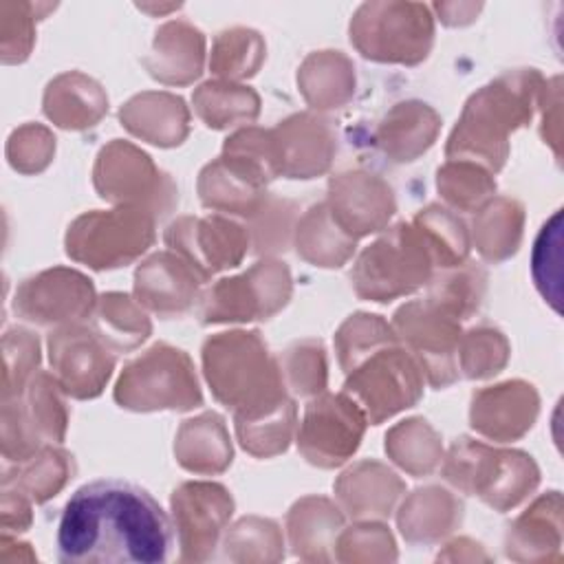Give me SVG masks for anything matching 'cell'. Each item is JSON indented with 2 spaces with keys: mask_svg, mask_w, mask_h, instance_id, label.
Returning <instances> with one entry per match:
<instances>
[{
  "mask_svg": "<svg viewBox=\"0 0 564 564\" xmlns=\"http://www.w3.org/2000/svg\"><path fill=\"white\" fill-rule=\"evenodd\" d=\"M165 240L174 247V249H185V247H196V245H227V242H242L240 238V227L220 218H207V220H192V218H183L178 223H174L167 234ZM242 253L227 249V247H216V249H198L194 253V258L187 262L198 278L205 282L214 271L225 269V267H236L240 262Z\"/></svg>",
  "mask_w": 564,
  "mask_h": 564,
  "instance_id": "5",
  "label": "cell"
},
{
  "mask_svg": "<svg viewBox=\"0 0 564 564\" xmlns=\"http://www.w3.org/2000/svg\"><path fill=\"white\" fill-rule=\"evenodd\" d=\"M55 542L66 564H163L174 549V527L143 487L99 478L68 498Z\"/></svg>",
  "mask_w": 564,
  "mask_h": 564,
  "instance_id": "1",
  "label": "cell"
},
{
  "mask_svg": "<svg viewBox=\"0 0 564 564\" xmlns=\"http://www.w3.org/2000/svg\"><path fill=\"white\" fill-rule=\"evenodd\" d=\"M366 355V368L350 375L344 392L359 399L370 423L377 425L386 416L414 405L421 397L423 379L416 359L392 344Z\"/></svg>",
  "mask_w": 564,
  "mask_h": 564,
  "instance_id": "2",
  "label": "cell"
},
{
  "mask_svg": "<svg viewBox=\"0 0 564 564\" xmlns=\"http://www.w3.org/2000/svg\"><path fill=\"white\" fill-rule=\"evenodd\" d=\"M364 425V412L350 399L344 401L335 425H326L319 408L315 401H311L300 430V452L306 456V460L319 467L341 465L357 449Z\"/></svg>",
  "mask_w": 564,
  "mask_h": 564,
  "instance_id": "4",
  "label": "cell"
},
{
  "mask_svg": "<svg viewBox=\"0 0 564 564\" xmlns=\"http://www.w3.org/2000/svg\"><path fill=\"white\" fill-rule=\"evenodd\" d=\"M399 247L401 249H397V234L392 231L361 253L355 271L350 273L359 295L377 302H390L394 295L410 293L425 284L414 273L399 267L410 258H432V247L423 245V234L412 231L410 225H399Z\"/></svg>",
  "mask_w": 564,
  "mask_h": 564,
  "instance_id": "3",
  "label": "cell"
}]
</instances>
